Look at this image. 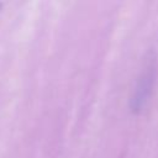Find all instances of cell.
I'll return each mask as SVG.
<instances>
[{
  "label": "cell",
  "mask_w": 158,
  "mask_h": 158,
  "mask_svg": "<svg viewBox=\"0 0 158 158\" xmlns=\"http://www.w3.org/2000/svg\"><path fill=\"white\" fill-rule=\"evenodd\" d=\"M152 64H148L143 72L141 73V77L137 81V85L135 88V93L131 99V107L133 111H138L144 105L148 94L151 91L152 86V79H153V72H152Z\"/></svg>",
  "instance_id": "obj_1"
}]
</instances>
